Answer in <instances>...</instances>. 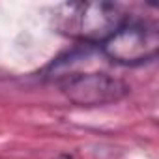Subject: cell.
Wrapping results in <instances>:
<instances>
[{
	"mask_svg": "<svg viewBox=\"0 0 159 159\" xmlns=\"http://www.w3.org/2000/svg\"><path fill=\"white\" fill-rule=\"evenodd\" d=\"M129 21L114 2H64L52 11L56 32L84 45H103Z\"/></svg>",
	"mask_w": 159,
	"mask_h": 159,
	"instance_id": "obj_1",
	"label": "cell"
},
{
	"mask_svg": "<svg viewBox=\"0 0 159 159\" xmlns=\"http://www.w3.org/2000/svg\"><path fill=\"white\" fill-rule=\"evenodd\" d=\"M101 51L109 60L120 66H140L153 62L159 52V30L150 23L127 21L101 45Z\"/></svg>",
	"mask_w": 159,
	"mask_h": 159,
	"instance_id": "obj_2",
	"label": "cell"
},
{
	"mask_svg": "<svg viewBox=\"0 0 159 159\" xmlns=\"http://www.w3.org/2000/svg\"><path fill=\"white\" fill-rule=\"evenodd\" d=\"M60 88L64 96L79 107H101L116 103L129 94V86L109 73H67Z\"/></svg>",
	"mask_w": 159,
	"mask_h": 159,
	"instance_id": "obj_3",
	"label": "cell"
}]
</instances>
